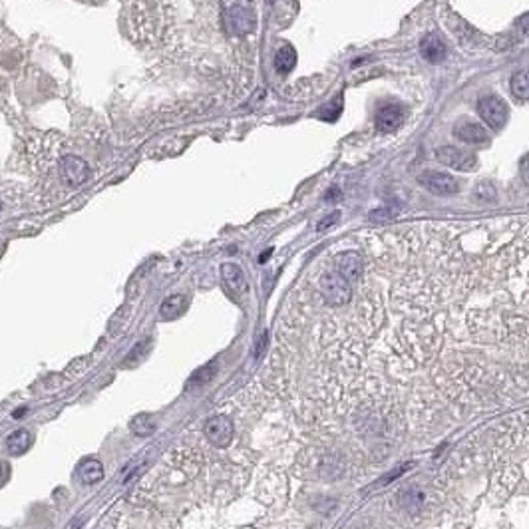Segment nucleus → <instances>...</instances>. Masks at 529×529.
Instances as JSON below:
<instances>
[{
    "label": "nucleus",
    "instance_id": "obj_1",
    "mask_svg": "<svg viewBox=\"0 0 529 529\" xmlns=\"http://www.w3.org/2000/svg\"><path fill=\"white\" fill-rule=\"evenodd\" d=\"M319 287H321V293L326 299V303L334 304V306H343L351 301L353 296V287H351V281L344 279L343 274L338 271H328L321 277L319 281Z\"/></svg>",
    "mask_w": 529,
    "mask_h": 529
},
{
    "label": "nucleus",
    "instance_id": "obj_2",
    "mask_svg": "<svg viewBox=\"0 0 529 529\" xmlns=\"http://www.w3.org/2000/svg\"><path fill=\"white\" fill-rule=\"evenodd\" d=\"M478 112L481 119L493 129H501L508 122V104L500 96H486L478 102Z\"/></svg>",
    "mask_w": 529,
    "mask_h": 529
},
{
    "label": "nucleus",
    "instance_id": "obj_3",
    "mask_svg": "<svg viewBox=\"0 0 529 529\" xmlns=\"http://www.w3.org/2000/svg\"><path fill=\"white\" fill-rule=\"evenodd\" d=\"M436 159L442 166L450 167V169H458V171H471L478 166V157L474 154H468L456 146H442L436 149Z\"/></svg>",
    "mask_w": 529,
    "mask_h": 529
},
{
    "label": "nucleus",
    "instance_id": "obj_4",
    "mask_svg": "<svg viewBox=\"0 0 529 529\" xmlns=\"http://www.w3.org/2000/svg\"><path fill=\"white\" fill-rule=\"evenodd\" d=\"M418 183L428 189L434 196H454L458 193V179L450 173L442 171H422L418 176Z\"/></svg>",
    "mask_w": 529,
    "mask_h": 529
},
{
    "label": "nucleus",
    "instance_id": "obj_5",
    "mask_svg": "<svg viewBox=\"0 0 529 529\" xmlns=\"http://www.w3.org/2000/svg\"><path fill=\"white\" fill-rule=\"evenodd\" d=\"M203 432H205L207 440L211 442L213 446H217V448H225V446H229L231 440H233V432H235V428H233V422L229 420V418H225V416H213V418H209V420L205 422Z\"/></svg>",
    "mask_w": 529,
    "mask_h": 529
},
{
    "label": "nucleus",
    "instance_id": "obj_6",
    "mask_svg": "<svg viewBox=\"0 0 529 529\" xmlns=\"http://www.w3.org/2000/svg\"><path fill=\"white\" fill-rule=\"evenodd\" d=\"M60 173H62V179H64L70 187H80L82 183L88 181L90 167L82 157L66 156L62 157V161H60Z\"/></svg>",
    "mask_w": 529,
    "mask_h": 529
},
{
    "label": "nucleus",
    "instance_id": "obj_7",
    "mask_svg": "<svg viewBox=\"0 0 529 529\" xmlns=\"http://www.w3.org/2000/svg\"><path fill=\"white\" fill-rule=\"evenodd\" d=\"M225 24L227 30L233 32V34H251V32L255 30L257 20L255 14H253V10L237 4V6H231V9L227 10Z\"/></svg>",
    "mask_w": 529,
    "mask_h": 529
},
{
    "label": "nucleus",
    "instance_id": "obj_8",
    "mask_svg": "<svg viewBox=\"0 0 529 529\" xmlns=\"http://www.w3.org/2000/svg\"><path fill=\"white\" fill-rule=\"evenodd\" d=\"M402 119H404V108L400 104H386L383 108H378L376 116H374V126L380 129V132H394L402 126Z\"/></svg>",
    "mask_w": 529,
    "mask_h": 529
},
{
    "label": "nucleus",
    "instance_id": "obj_9",
    "mask_svg": "<svg viewBox=\"0 0 529 529\" xmlns=\"http://www.w3.org/2000/svg\"><path fill=\"white\" fill-rule=\"evenodd\" d=\"M420 52L424 58L432 62V64H440L448 56V48L446 42L442 38L438 32H430L428 36H424L420 42Z\"/></svg>",
    "mask_w": 529,
    "mask_h": 529
},
{
    "label": "nucleus",
    "instance_id": "obj_10",
    "mask_svg": "<svg viewBox=\"0 0 529 529\" xmlns=\"http://www.w3.org/2000/svg\"><path fill=\"white\" fill-rule=\"evenodd\" d=\"M454 136L464 144H470V146H480V144H486L490 139L486 128L480 126V124H476V122H458L456 128H454Z\"/></svg>",
    "mask_w": 529,
    "mask_h": 529
},
{
    "label": "nucleus",
    "instance_id": "obj_11",
    "mask_svg": "<svg viewBox=\"0 0 529 529\" xmlns=\"http://www.w3.org/2000/svg\"><path fill=\"white\" fill-rule=\"evenodd\" d=\"M336 271L343 274L344 279L356 281L364 271L363 259H360L358 253H354V251H344V253L336 257Z\"/></svg>",
    "mask_w": 529,
    "mask_h": 529
},
{
    "label": "nucleus",
    "instance_id": "obj_12",
    "mask_svg": "<svg viewBox=\"0 0 529 529\" xmlns=\"http://www.w3.org/2000/svg\"><path fill=\"white\" fill-rule=\"evenodd\" d=\"M221 279H223V283H225V287L231 293L245 294L247 289H249V287H247L245 273H243L241 267L235 263L221 264Z\"/></svg>",
    "mask_w": 529,
    "mask_h": 529
},
{
    "label": "nucleus",
    "instance_id": "obj_13",
    "mask_svg": "<svg viewBox=\"0 0 529 529\" xmlns=\"http://www.w3.org/2000/svg\"><path fill=\"white\" fill-rule=\"evenodd\" d=\"M78 476L82 483L94 486V483H98L104 478V468H102V464L98 460H84L82 466H80Z\"/></svg>",
    "mask_w": 529,
    "mask_h": 529
},
{
    "label": "nucleus",
    "instance_id": "obj_14",
    "mask_svg": "<svg viewBox=\"0 0 529 529\" xmlns=\"http://www.w3.org/2000/svg\"><path fill=\"white\" fill-rule=\"evenodd\" d=\"M186 296L183 294H171L167 296L166 301L161 303V309H159V314L166 319V321H173L179 314L186 311Z\"/></svg>",
    "mask_w": 529,
    "mask_h": 529
},
{
    "label": "nucleus",
    "instance_id": "obj_15",
    "mask_svg": "<svg viewBox=\"0 0 529 529\" xmlns=\"http://www.w3.org/2000/svg\"><path fill=\"white\" fill-rule=\"evenodd\" d=\"M296 64V52L293 46H281L274 54V70L279 74H289Z\"/></svg>",
    "mask_w": 529,
    "mask_h": 529
},
{
    "label": "nucleus",
    "instance_id": "obj_16",
    "mask_svg": "<svg viewBox=\"0 0 529 529\" xmlns=\"http://www.w3.org/2000/svg\"><path fill=\"white\" fill-rule=\"evenodd\" d=\"M30 442H32V436H30L28 430H16L6 438V448H9L10 454L20 456V454L28 450Z\"/></svg>",
    "mask_w": 529,
    "mask_h": 529
},
{
    "label": "nucleus",
    "instance_id": "obj_17",
    "mask_svg": "<svg viewBox=\"0 0 529 529\" xmlns=\"http://www.w3.org/2000/svg\"><path fill=\"white\" fill-rule=\"evenodd\" d=\"M511 92L520 100H529V70L518 72L511 80Z\"/></svg>",
    "mask_w": 529,
    "mask_h": 529
},
{
    "label": "nucleus",
    "instance_id": "obj_18",
    "mask_svg": "<svg viewBox=\"0 0 529 529\" xmlns=\"http://www.w3.org/2000/svg\"><path fill=\"white\" fill-rule=\"evenodd\" d=\"M129 428L134 434L137 436H149L151 432L156 430V422L151 416H147V414H141V416H136L132 424H129Z\"/></svg>",
    "mask_w": 529,
    "mask_h": 529
},
{
    "label": "nucleus",
    "instance_id": "obj_19",
    "mask_svg": "<svg viewBox=\"0 0 529 529\" xmlns=\"http://www.w3.org/2000/svg\"><path fill=\"white\" fill-rule=\"evenodd\" d=\"M402 506L410 513H416L420 510L422 506V496L418 493V490H406L402 493Z\"/></svg>",
    "mask_w": 529,
    "mask_h": 529
},
{
    "label": "nucleus",
    "instance_id": "obj_20",
    "mask_svg": "<svg viewBox=\"0 0 529 529\" xmlns=\"http://www.w3.org/2000/svg\"><path fill=\"white\" fill-rule=\"evenodd\" d=\"M338 217H341V213H338V211H334V213H331L328 217H324L323 221L319 223V231H324V229H328L331 225H334Z\"/></svg>",
    "mask_w": 529,
    "mask_h": 529
},
{
    "label": "nucleus",
    "instance_id": "obj_21",
    "mask_svg": "<svg viewBox=\"0 0 529 529\" xmlns=\"http://www.w3.org/2000/svg\"><path fill=\"white\" fill-rule=\"evenodd\" d=\"M408 468H410V464H406L404 468H402V466H400V468H396V470L390 471L388 476H384L383 480H380V483H383V486H384V483H390V481H392L394 478H398V476H400V474H404V471L408 470Z\"/></svg>",
    "mask_w": 529,
    "mask_h": 529
},
{
    "label": "nucleus",
    "instance_id": "obj_22",
    "mask_svg": "<svg viewBox=\"0 0 529 529\" xmlns=\"http://www.w3.org/2000/svg\"><path fill=\"white\" fill-rule=\"evenodd\" d=\"M520 171H521V177H523V181L529 183V156H525L523 159H521Z\"/></svg>",
    "mask_w": 529,
    "mask_h": 529
},
{
    "label": "nucleus",
    "instance_id": "obj_23",
    "mask_svg": "<svg viewBox=\"0 0 529 529\" xmlns=\"http://www.w3.org/2000/svg\"><path fill=\"white\" fill-rule=\"evenodd\" d=\"M518 28H520L523 34H529V14H523V16L518 20Z\"/></svg>",
    "mask_w": 529,
    "mask_h": 529
},
{
    "label": "nucleus",
    "instance_id": "obj_24",
    "mask_svg": "<svg viewBox=\"0 0 529 529\" xmlns=\"http://www.w3.org/2000/svg\"><path fill=\"white\" fill-rule=\"evenodd\" d=\"M2 478H4V464L0 461V481H2Z\"/></svg>",
    "mask_w": 529,
    "mask_h": 529
}]
</instances>
